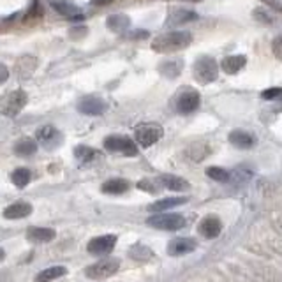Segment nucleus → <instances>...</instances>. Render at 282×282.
Here are the masks:
<instances>
[{"label": "nucleus", "mask_w": 282, "mask_h": 282, "mask_svg": "<svg viewBox=\"0 0 282 282\" xmlns=\"http://www.w3.org/2000/svg\"><path fill=\"white\" fill-rule=\"evenodd\" d=\"M192 43V34L187 30H175L155 37L152 43V49L157 53H169L187 48Z\"/></svg>", "instance_id": "1"}, {"label": "nucleus", "mask_w": 282, "mask_h": 282, "mask_svg": "<svg viewBox=\"0 0 282 282\" xmlns=\"http://www.w3.org/2000/svg\"><path fill=\"white\" fill-rule=\"evenodd\" d=\"M194 79L199 81V83L207 85L215 81L217 76H219V66L213 57H208V55H203L198 60L194 62Z\"/></svg>", "instance_id": "2"}, {"label": "nucleus", "mask_w": 282, "mask_h": 282, "mask_svg": "<svg viewBox=\"0 0 282 282\" xmlns=\"http://www.w3.org/2000/svg\"><path fill=\"white\" fill-rule=\"evenodd\" d=\"M26 102H28V95L25 94V90L7 92L0 97V113L5 117H16L25 108Z\"/></svg>", "instance_id": "3"}, {"label": "nucleus", "mask_w": 282, "mask_h": 282, "mask_svg": "<svg viewBox=\"0 0 282 282\" xmlns=\"http://www.w3.org/2000/svg\"><path fill=\"white\" fill-rule=\"evenodd\" d=\"M146 224L163 231H178L185 226V219L180 213H155L146 219Z\"/></svg>", "instance_id": "4"}, {"label": "nucleus", "mask_w": 282, "mask_h": 282, "mask_svg": "<svg viewBox=\"0 0 282 282\" xmlns=\"http://www.w3.org/2000/svg\"><path fill=\"white\" fill-rule=\"evenodd\" d=\"M164 134V129L155 122H146L138 125L136 131H134V136H136L138 145L141 146H152L154 143H157Z\"/></svg>", "instance_id": "5"}, {"label": "nucleus", "mask_w": 282, "mask_h": 282, "mask_svg": "<svg viewBox=\"0 0 282 282\" xmlns=\"http://www.w3.org/2000/svg\"><path fill=\"white\" fill-rule=\"evenodd\" d=\"M118 268H120V259H117V258H108V259H102L99 261V263L90 264V266L85 270V275H87L88 279L99 281V279L111 277L113 273H117Z\"/></svg>", "instance_id": "6"}, {"label": "nucleus", "mask_w": 282, "mask_h": 282, "mask_svg": "<svg viewBox=\"0 0 282 282\" xmlns=\"http://www.w3.org/2000/svg\"><path fill=\"white\" fill-rule=\"evenodd\" d=\"M104 148L108 152H115V154H123L129 157L138 155V146L134 145V141L129 140L125 136H108L104 140Z\"/></svg>", "instance_id": "7"}, {"label": "nucleus", "mask_w": 282, "mask_h": 282, "mask_svg": "<svg viewBox=\"0 0 282 282\" xmlns=\"http://www.w3.org/2000/svg\"><path fill=\"white\" fill-rule=\"evenodd\" d=\"M108 110V102L97 95H87L78 102V111L88 117H97Z\"/></svg>", "instance_id": "8"}, {"label": "nucleus", "mask_w": 282, "mask_h": 282, "mask_svg": "<svg viewBox=\"0 0 282 282\" xmlns=\"http://www.w3.org/2000/svg\"><path fill=\"white\" fill-rule=\"evenodd\" d=\"M199 102H201V97L196 90H184L180 95L176 97V110L178 113H184V115H189L194 113V111L199 108Z\"/></svg>", "instance_id": "9"}, {"label": "nucleus", "mask_w": 282, "mask_h": 282, "mask_svg": "<svg viewBox=\"0 0 282 282\" xmlns=\"http://www.w3.org/2000/svg\"><path fill=\"white\" fill-rule=\"evenodd\" d=\"M35 138H37V141H39L44 148H48V150L57 148V146H60V143H62L60 131H58L57 127H53V125H43L41 129H37Z\"/></svg>", "instance_id": "10"}, {"label": "nucleus", "mask_w": 282, "mask_h": 282, "mask_svg": "<svg viewBox=\"0 0 282 282\" xmlns=\"http://www.w3.org/2000/svg\"><path fill=\"white\" fill-rule=\"evenodd\" d=\"M117 245V236L115 235H104V236L92 238L88 242V252L94 256H106L113 251V247Z\"/></svg>", "instance_id": "11"}, {"label": "nucleus", "mask_w": 282, "mask_h": 282, "mask_svg": "<svg viewBox=\"0 0 282 282\" xmlns=\"http://www.w3.org/2000/svg\"><path fill=\"white\" fill-rule=\"evenodd\" d=\"M196 247H198V243L192 238H175V240H171V242L167 243V254L185 256L189 254V252H192Z\"/></svg>", "instance_id": "12"}, {"label": "nucleus", "mask_w": 282, "mask_h": 282, "mask_svg": "<svg viewBox=\"0 0 282 282\" xmlns=\"http://www.w3.org/2000/svg\"><path fill=\"white\" fill-rule=\"evenodd\" d=\"M222 231V222H220L219 217L215 215H208L201 220L199 224V233L205 238H217Z\"/></svg>", "instance_id": "13"}, {"label": "nucleus", "mask_w": 282, "mask_h": 282, "mask_svg": "<svg viewBox=\"0 0 282 282\" xmlns=\"http://www.w3.org/2000/svg\"><path fill=\"white\" fill-rule=\"evenodd\" d=\"M32 205L30 203H25V201H16L13 205H9L7 208L4 210V217L5 219H11V220H16V219H25L32 213Z\"/></svg>", "instance_id": "14"}, {"label": "nucleus", "mask_w": 282, "mask_h": 282, "mask_svg": "<svg viewBox=\"0 0 282 282\" xmlns=\"http://www.w3.org/2000/svg\"><path fill=\"white\" fill-rule=\"evenodd\" d=\"M229 143L231 145H235L236 148H252L256 143L254 136L252 134H249V132L245 131H240V129H236V131H233L231 134H229Z\"/></svg>", "instance_id": "15"}, {"label": "nucleus", "mask_w": 282, "mask_h": 282, "mask_svg": "<svg viewBox=\"0 0 282 282\" xmlns=\"http://www.w3.org/2000/svg\"><path fill=\"white\" fill-rule=\"evenodd\" d=\"M57 236V233L49 228H28L26 229V238L35 243H46L51 242Z\"/></svg>", "instance_id": "16"}, {"label": "nucleus", "mask_w": 282, "mask_h": 282, "mask_svg": "<svg viewBox=\"0 0 282 282\" xmlns=\"http://www.w3.org/2000/svg\"><path fill=\"white\" fill-rule=\"evenodd\" d=\"M245 64H247L245 55H229V57H226L222 60L220 67H222V70H224L226 74H236Z\"/></svg>", "instance_id": "17"}, {"label": "nucleus", "mask_w": 282, "mask_h": 282, "mask_svg": "<svg viewBox=\"0 0 282 282\" xmlns=\"http://www.w3.org/2000/svg\"><path fill=\"white\" fill-rule=\"evenodd\" d=\"M184 69V60L180 58H173V60H166L163 62L161 66H159V70H161V74L166 76V78H178Z\"/></svg>", "instance_id": "18"}, {"label": "nucleus", "mask_w": 282, "mask_h": 282, "mask_svg": "<svg viewBox=\"0 0 282 282\" xmlns=\"http://www.w3.org/2000/svg\"><path fill=\"white\" fill-rule=\"evenodd\" d=\"M106 26L113 32H123L131 26V18L125 16V14H111L106 20Z\"/></svg>", "instance_id": "19"}, {"label": "nucleus", "mask_w": 282, "mask_h": 282, "mask_svg": "<svg viewBox=\"0 0 282 282\" xmlns=\"http://www.w3.org/2000/svg\"><path fill=\"white\" fill-rule=\"evenodd\" d=\"M129 190V182L123 178H110L102 184V192L104 194H123Z\"/></svg>", "instance_id": "20"}, {"label": "nucleus", "mask_w": 282, "mask_h": 282, "mask_svg": "<svg viewBox=\"0 0 282 282\" xmlns=\"http://www.w3.org/2000/svg\"><path fill=\"white\" fill-rule=\"evenodd\" d=\"M189 201L187 198H164V199H159L155 201L154 205H150L148 210L150 212H164V210H169V208H175V207H180V205H185Z\"/></svg>", "instance_id": "21"}, {"label": "nucleus", "mask_w": 282, "mask_h": 282, "mask_svg": "<svg viewBox=\"0 0 282 282\" xmlns=\"http://www.w3.org/2000/svg\"><path fill=\"white\" fill-rule=\"evenodd\" d=\"M66 273H67L66 266H49V268L37 273V277L34 279V282H51L58 277H64Z\"/></svg>", "instance_id": "22"}, {"label": "nucleus", "mask_w": 282, "mask_h": 282, "mask_svg": "<svg viewBox=\"0 0 282 282\" xmlns=\"http://www.w3.org/2000/svg\"><path fill=\"white\" fill-rule=\"evenodd\" d=\"M161 184L166 187V189L169 190H187L189 189V182L184 180V178H180V176L176 175H164L161 176Z\"/></svg>", "instance_id": "23"}, {"label": "nucleus", "mask_w": 282, "mask_h": 282, "mask_svg": "<svg viewBox=\"0 0 282 282\" xmlns=\"http://www.w3.org/2000/svg\"><path fill=\"white\" fill-rule=\"evenodd\" d=\"M35 152H37V143L32 138H23L14 145V154L20 157H28V155H34Z\"/></svg>", "instance_id": "24"}, {"label": "nucleus", "mask_w": 282, "mask_h": 282, "mask_svg": "<svg viewBox=\"0 0 282 282\" xmlns=\"http://www.w3.org/2000/svg\"><path fill=\"white\" fill-rule=\"evenodd\" d=\"M51 7L60 13L62 16H67V18H72L76 14H79L78 7H74L72 4H67V2H62V0H51Z\"/></svg>", "instance_id": "25"}, {"label": "nucleus", "mask_w": 282, "mask_h": 282, "mask_svg": "<svg viewBox=\"0 0 282 282\" xmlns=\"http://www.w3.org/2000/svg\"><path fill=\"white\" fill-rule=\"evenodd\" d=\"M30 171L26 169V167H18V169H14L13 175H11V180H13V184L16 185V187H25L28 182H30Z\"/></svg>", "instance_id": "26"}, {"label": "nucleus", "mask_w": 282, "mask_h": 282, "mask_svg": "<svg viewBox=\"0 0 282 282\" xmlns=\"http://www.w3.org/2000/svg\"><path fill=\"white\" fill-rule=\"evenodd\" d=\"M97 152L90 146H85V145H78L74 148V157L78 159L79 163H90L92 159H95Z\"/></svg>", "instance_id": "27"}, {"label": "nucleus", "mask_w": 282, "mask_h": 282, "mask_svg": "<svg viewBox=\"0 0 282 282\" xmlns=\"http://www.w3.org/2000/svg\"><path fill=\"white\" fill-rule=\"evenodd\" d=\"M171 22L173 23H187V22H194L198 14L194 13V11H189V9H176L171 13Z\"/></svg>", "instance_id": "28"}, {"label": "nucleus", "mask_w": 282, "mask_h": 282, "mask_svg": "<svg viewBox=\"0 0 282 282\" xmlns=\"http://www.w3.org/2000/svg\"><path fill=\"white\" fill-rule=\"evenodd\" d=\"M129 254H131V258H134V259H138V261H146L152 258V251L145 245H134Z\"/></svg>", "instance_id": "29"}, {"label": "nucleus", "mask_w": 282, "mask_h": 282, "mask_svg": "<svg viewBox=\"0 0 282 282\" xmlns=\"http://www.w3.org/2000/svg\"><path fill=\"white\" fill-rule=\"evenodd\" d=\"M207 175L215 182H229V173L226 169H222V167L217 166L207 167Z\"/></svg>", "instance_id": "30"}, {"label": "nucleus", "mask_w": 282, "mask_h": 282, "mask_svg": "<svg viewBox=\"0 0 282 282\" xmlns=\"http://www.w3.org/2000/svg\"><path fill=\"white\" fill-rule=\"evenodd\" d=\"M281 94H282V88L273 87V88H268V90H264V92H261V97L266 99V101H272V99H277Z\"/></svg>", "instance_id": "31"}, {"label": "nucleus", "mask_w": 282, "mask_h": 282, "mask_svg": "<svg viewBox=\"0 0 282 282\" xmlns=\"http://www.w3.org/2000/svg\"><path fill=\"white\" fill-rule=\"evenodd\" d=\"M7 79H9V69H7V66H5V64H0V85L5 83Z\"/></svg>", "instance_id": "32"}, {"label": "nucleus", "mask_w": 282, "mask_h": 282, "mask_svg": "<svg viewBox=\"0 0 282 282\" xmlns=\"http://www.w3.org/2000/svg\"><path fill=\"white\" fill-rule=\"evenodd\" d=\"M279 46H281V37H277V41H275V44H273V49H275V55H277V58H281V51H279Z\"/></svg>", "instance_id": "33"}, {"label": "nucleus", "mask_w": 282, "mask_h": 282, "mask_svg": "<svg viewBox=\"0 0 282 282\" xmlns=\"http://www.w3.org/2000/svg\"><path fill=\"white\" fill-rule=\"evenodd\" d=\"M95 5H108V4H113V0H94Z\"/></svg>", "instance_id": "34"}, {"label": "nucleus", "mask_w": 282, "mask_h": 282, "mask_svg": "<svg viewBox=\"0 0 282 282\" xmlns=\"http://www.w3.org/2000/svg\"><path fill=\"white\" fill-rule=\"evenodd\" d=\"M4 258H5V251L0 247V261H4Z\"/></svg>", "instance_id": "35"}]
</instances>
